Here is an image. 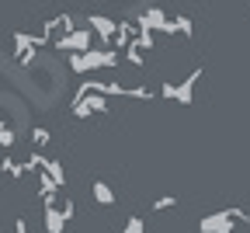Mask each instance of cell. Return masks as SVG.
Returning a JSON list of instances; mask_svg holds the SVG:
<instances>
[{"label": "cell", "instance_id": "obj_3", "mask_svg": "<svg viewBox=\"0 0 250 233\" xmlns=\"http://www.w3.org/2000/svg\"><path fill=\"white\" fill-rule=\"evenodd\" d=\"M94 46H98V39H94V31L83 24H77L73 31H66V35H59L49 49H56V52H62V56H70V52H87V49H94Z\"/></svg>", "mask_w": 250, "mask_h": 233}, {"label": "cell", "instance_id": "obj_10", "mask_svg": "<svg viewBox=\"0 0 250 233\" xmlns=\"http://www.w3.org/2000/svg\"><path fill=\"white\" fill-rule=\"evenodd\" d=\"M28 140H31V150H45L49 143H52V132L45 129V125H35L28 132Z\"/></svg>", "mask_w": 250, "mask_h": 233}, {"label": "cell", "instance_id": "obj_13", "mask_svg": "<svg viewBox=\"0 0 250 233\" xmlns=\"http://www.w3.org/2000/svg\"><path fill=\"white\" fill-rule=\"evenodd\" d=\"M174 206H177L174 195H160V198L153 202V212H167V209H174Z\"/></svg>", "mask_w": 250, "mask_h": 233}, {"label": "cell", "instance_id": "obj_6", "mask_svg": "<svg viewBox=\"0 0 250 233\" xmlns=\"http://www.w3.org/2000/svg\"><path fill=\"white\" fill-rule=\"evenodd\" d=\"M90 195H94V202H98L101 209H111V206L118 202L115 188H111L108 181H101V178H94V181H90Z\"/></svg>", "mask_w": 250, "mask_h": 233}, {"label": "cell", "instance_id": "obj_2", "mask_svg": "<svg viewBox=\"0 0 250 233\" xmlns=\"http://www.w3.org/2000/svg\"><path fill=\"white\" fill-rule=\"evenodd\" d=\"M198 80H202V66H195L191 73H188L184 80H164L160 84V91H156V97H164V101H177V105H195V87H198Z\"/></svg>", "mask_w": 250, "mask_h": 233}, {"label": "cell", "instance_id": "obj_7", "mask_svg": "<svg viewBox=\"0 0 250 233\" xmlns=\"http://www.w3.org/2000/svg\"><path fill=\"white\" fill-rule=\"evenodd\" d=\"M0 174H4L11 185H21L24 178H28V171H24V163L21 160H14L11 153H4V157H0Z\"/></svg>", "mask_w": 250, "mask_h": 233}, {"label": "cell", "instance_id": "obj_4", "mask_svg": "<svg viewBox=\"0 0 250 233\" xmlns=\"http://www.w3.org/2000/svg\"><path fill=\"white\" fill-rule=\"evenodd\" d=\"M83 24L94 31L98 46L111 49V42H115V31H118V21H111V18H104V14H87V21H83Z\"/></svg>", "mask_w": 250, "mask_h": 233}, {"label": "cell", "instance_id": "obj_1", "mask_svg": "<svg viewBox=\"0 0 250 233\" xmlns=\"http://www.w3.org/2000/svg\"><path fill=\"white\" fill-rule=\"evenodd\" d=\"M66 66H70V73H104V70H118L122 66V52L118 49H104V46H94L87 52H70L66 56Z\"/></svg>", "mask_w": 250, "mask_h": 233}, {"label": "cell", "instance_id": "obj_9", "mask_svg": "<svg viewBox=\"0 0 250 233\" xmlns=\"http://www.w3.org/2000/svg\"><path fill=\"white\" fill-rule=\"evenodd\" d=\"M42 174H45V178H49V181H52L59 191L66 188V181H70V178H66V167H62V160H52V157H45V167H42Z\"/></svg>", "mask_w": 250, "mask_h": 233}, {"label": "cell", "instance_id": "obj_11", "mask_svg": "<svg viewBox=\"0 0 250 233\" xmlns=\"http://www.w3.org/2000/svg\"><path fill=\"white\" fill-rule=\"evenodd\" d=\"M118 233H146V219H143V216H129Z\"/></svg>", "mask_w": 250, "mask_h": 233}, {"label": "cell", "instance_id": "obj_5", "mask_svg": "<svg viewBox=\"0 0 250 233\" xmlns=\"http://www.w3.org/2000/svg\"><path fill=\"white\" fill-rule=\"evenodd\" d=\"M236 219H233V209H223V212H208L198 219V230L202 233H233Z\"/></svg>", "mask_w": 250, "mask_h": 233}, {"label": "cell", "instance_id": "obj_8", "mask_svg": "<svg viewBox=\"0 0 250 233\" xmlns=\"http://www.w3.org/2000/svg\"><path fill=\"white\" fill-rule=\"evenodd\" d=\"M42 226L45 233H66V219H62L59 206H42Z\"/></svg>", "mask_w": 250, "mask_h": 233}, {"label": "cell", "instance_id": "obj_12", "mask_svg": "<svg viewBox=\"0 0 250 233\" xmlns=\"http://www.w3.org/2000/svg\"><path fill=\"white\" fill-rule=\"evenodd\" d=\"M59 212H62V219H66V223H73V216H77V202H73V198H59Z\"/></svg>", "mask_w": 250, "mask_h": 233}]
</instances>
